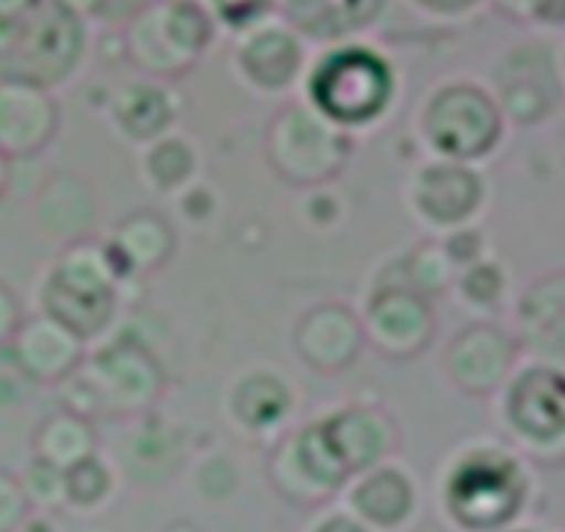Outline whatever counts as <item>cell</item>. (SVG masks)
Wrapping results in <instances>:
<instances>
[{"mask_svg": "<svg viewBox=\"0 0 565 532\" xmlns=\"http://www.w3.org/2000/svg\"><path fill=\"white\" fill-rule=\"evenodd\" d=\"M508 445L527 461H565V370L533 362L513 370L500 392Z\"/></svg>", "mask_w": 565, "mask_h": 532, "instance_id": "cell-8", "label": "cell"}, {"mask_svg": "<svg viewBox=\"0 0 565 532\" xmlns=\"http://www.w3.org/2000/svg\"><path fill=\"white\" fill-rule=\"evenodd\" d=\"M419 486L406 467L390 461L348 480L342 506L373 532H406L419 513Z\"/></svg>", "mask_w": 565, "mask_h": 532, "instance_id": "cell-18", "label": "cell"}, {"mask_svg": "<svg viewBox=\"0 0 565 532\" xmlns=\"http://www.w3.org/2000/svg\"><path fill=\"white\" fill-rule=\"evenodd\" d=\"M307 532H373L367 524H362L359 519H353L345 508H329V511L320 513Z\"/></svg>", "mask_w": 565, "mask_h": 532, "instance_id": "cell-42", "label": "cell"}, {"mask_svg": "<svg viewBox=\"0 0 565 532\" xmlns=\"http://www.w3.org/2000/svg\"><path fill=\"white\" fill-rule=\"evenodd\" d=\"M64 478L66 508H72V511H99V508L108 506L116 491V467L99 453L66 469Z\"/></svg>", "mask_w": 565, "mask_h": 532, "instance_id": "cell-31", "label": "cell"}, {"mask_svg": "<svg viewBox=\"0 0 565 532\" xmlns=\"http://www.w3.org/2000/svg\"><path fill=\"white\" fill-rule=\"evenodd\" d=\"M17 532H58L50 513H31Z\"/></svg>", "mask_w": 565, "mask_h": 532, "instance_id": "cell-46", "label": "cell"}, {"mask_svg": "<svg viewBox=\"0 0 565 532\" xmlns=\"http://www.w3.org/2000/svg\"><path fill=\"white\" fill-rule=\"evenodd\" d=\"M452 287H458L461 298L472 309L497 312L508 296V274L500 263L483 257L458 270L456 285Z\"/></svg>", "mask_w": 565, "mask_h": 532, "instance_id": "cell-32", "label": "cell"}, {"mask_svg": "<svg viewBox=\"0 0 565 532\" xmlns=\"http://www.w3.org/2000/svg\"><path fill=\"white\" fill-rule=\"evenodd\" d=\"M533 497L535 478L530 461L502 441L461 447L436 480V506L456 532L519 528Z\"/></svg>", "mask_w": 565, "mask_h": 532, "instance_id": "cell-1", "label": "cell"}, {"mask_svg": "<svg viewBox=\"0 0 565 532\" xmlns=\"http://www.w3.org/2000/svg\"><path fill=\"white\" fill-rule=\"evenodd\" d=\"M318 434L348 480L390 461L401 445L397 419L381 406H342L315 419Z\"/></svg>", "mask_w": 565, "mask_h": 532, "instance_id": "cell-14", "label": "cell"}, {"mask_svg": "<svg viewBox=\"0 0 565 532\" xmlns=\"http://www.w3.org/2000/svg\"><path fill=\"white\" fill-rule=\"evenodd\" d=\"M516 337L500 323H469L445 348V375L461 395L494 397L519 368Z\"/></svg>", "mask_w": 565, "mask_h": 532, "instance_id": "cell-13", "label": "cell"}, {"mask_svg": "<svg viewBox=\"0 0 565 532\" xmlns=\"http://www.w3.org/2000/svg\"><path fill=\"white\" fill-rule=\"evenodd\" d=\"M390 0H276L281 20L296 28L303 42L337 44L373 25Z\"/></svg>", "mask_w": 565, "mask_h": 532, "instance_id": "cell-27", "label": "cell"}, {"mask_svg": "<svg viewBox=\"0 0 565 532\" xmlns=\"http://www.w3.org/2000/svg\"><path fill=\"white\" fill-rule=\"evenodd\" d=\"M513 337L533 362L565 370V268L524 287L513 307Z\"/></svg>", "mask_w": 565, "mask_h": 532, "instance_id": "cell-19", "label": "cell"}, {"mask_svg": "<svg viewBox=\"0 0 565 532\" xmlns=\"http://www.w3.org/2000/svg\"><path fill=\"white\" fill-rule=\"evenodd\" d=\"M557 64H561V75H563V83H565V47L557 50Z\"/></svg>", "mask_w": 565, "mask_h": 532, "instance_id": "cell-49", "label": "cell"}, {"mask_svg": "<svg viewBox=\"0 0 565 532\" xmlns=\"http://www.w3.org/2000/svg\"><path fill=\"white\" fill-rule=\"evenodd\" d=\"M61 108L53 92L0 77V152L17 160H33L58 136Z\"/></svg>", "mask_w": 565, "mask_h": 532, "instance_id": "cell-20", "label": "cell"}, {"mask_svg": "<svg viewBox=\"0 0 565 532\" xmlns=\"http://www.w3.org/2000/svg\"><path fill=\"white\" fill-rule=\"evenodd\" d=\"M64 9H70L72 14H77L81 20H99L105 9V0H58Z\"/></svg>", "mask_w": 565, "mask_h": 532, "instance_id": "cell-44", "label": "cell"}, {"mask_svg": "<svg viewBox=\"0 0 565 532\" xmlns=\"http://www.w3.org/2000/svg\"><path fill=\"white\" fill-rule=\"evenodd\" d=\"M505 127L508 121L491 88L472 81L439 86L419 116V130L436 158L469 166L497 152Z\"/></svg>", "mask_w": 565, "mask_h": 532, "instance_id": "cell-9", "label": "cell"}, {"mask_svg": "<svg viewBox=\"0 0 565 532\" xmlns=\"http://www.w3.org/2000/svg\"><path fill=\"white\" fill-rule=\"evenodd\" d=\"M196 3L207 11L215 28H230L235 33L257 25L276 11V0H196Z\"/></svg>", "mask_w": 565, "mask_h": 532, "instance_id": "cell-35", "label": "cell"}, {"mask_svg": "<svg viewBox=\"0 0 565 532\" xmlns=\"http://www.w3.org/2000/svg\"><path fill=\"white\" fill-rule=\"evenodd\" d=\"M33 224L61 246L92 237L97 224V193L75 171H53L39 182L31 202Z\"/></svg>", "mask_w": 565, "mask_h": 532, "instance_id": "cell-23", "label": "cell"}, {"mask_svg": "<svg viewBox=\"0 0 565 532\" xmlns=\"http://www.w3.org/2000/svg\"><path fill=\"white\" fill-rule=\"evenodd\" d=\"M364 345L390 362H412L423 357L436 340L439 315L434 301L403 279L401 268H386L370 287L364 309L359 312Z\"/></svg>", "mask_w": 565, "mask_h": 532, "instance_id": "cell-10", "label": "cell"}, {"mask_svg": "<svg viewBox=\"0 0 565 532\" xmlns=\"http://www.w3.org/2000/svg\"><path fill=\"white\" fill-rule=\"evenodd\" d=\"M127 281L105 241L64 243L39 281V312L92 342L114 326Z\"/></svg>", "mask_w": 565, "mask_h": 532, "instance_id": "cell-3", "label": "cell"}, {"mask_svg": "<svg viewBox=\"0 0 565 532\" xmlns=\"http://www.w3.org/2000/svg\"><path fill=\"white\" fill-rule=\"evenodd\" d=\"M232 61L243 81L259 94H285L307 72V42L274 14L235 33Z\"/></svg>", "mask_w": 565, "mask_h": 532, "instance_id": "cell-15", "label": "cell"}, {"mask_svg": "<svg viewBox=\"0 0 565 532\" xmlns=\"http://www.w3.org/2000/svg\"><path fill=\"white\" fill-rule=\"evenodd\" d=\"M193 486L204 502L224 506L241 489V472L226 456H210L199 461L196 472H193Z\"/></svg>", "mask_w": 565, "mask_h": 532, "instance_id": "cell-34", "label": "cell"}, {"mask_svg": "<svg viewBox=\"0 0 565 532\" xmlns=\"http://www.w3.org/2000/svg\"><path fill=\"white\" fill-rule=\"evenodd\" d=\"M441 243H445V252L450 254L452 265H456L458 270L483 259V235H480L478 230H472V226L452 230Z\"/></svg>", "mask_w": 565, "mask_h": 532, "instance_id": "cell-39", "label": "cell"}, {"mask_svg": "<svg viewBox=\"0 0 565 532\" xmlns=\"http://www.w3.org/2000/svg\"><path fill=\"white\" fill-rule=\"evenodd\" d=\"M483 3L486 0H412V6L434 20H461Z\"/></svg>", "mask_w": 565, "mask_h": 532, "instance_id": "cell-41", "label": "cell"}, {"mask_svg": "<svg viewBox=\"0 0 565 532\" xmlns=\"http://www.w3.org/2000/svg\"><path fill=\"white\" fill-rule=\"evenodd\" d=\"M86 42V20L58 0H36L20 20L0 25V77L53 92L75 75Z\"/></svg>", "mask_w": 565, "mask_h": 532, "instance_id": "cell-5", "label": "cell"}, {"mask_svg": "<svg viewBox=\"0 0 565 532\" xmlns=\"http://www.w3.org/2000/svg\"><path fill=\"white\" fill-rule=\"evenodd\" d=\"M213 39L215 22L196 0H152L121 25L127 64L160 83L196 70Z\"/></svg>", "mask_w": 565, "mask_h": 532, "instance_id": "cell-6", "label": "cell"}, {"mask_svg": "<svg viewBox=\"0 0 565 532\" xmlns=\"http://www.w3.org/2000/svg\"><path fill=\"white\" fill-rule=\"evenodd\" d=\"M22 318H25V312H22L20 296L11 290V285L0 279V348L9 345Z\"/></svg>", "mask_w": 565, "mask_h": 532, "instance_id": "cell-40", "label": "cell"}, {"mask_svg": "<svg viewBox=\"0 0 565 532\" xmlns=\"http://www.w3.org/2000/svg\"><path fill=\"white\" fill-rule=\"evenodd\" d=\"M20 483L33 513H50L53 517V513L66 508L64 469L50 467V464L31 458L25 464V469L20 472Z\"/></svg>", "mask_w": 565, "mask_h": 532, "instance_id": "cell-33", "label": "cell"}, {"mask_svg": "<svg viewBox=\"0 0 565 532\" xmlns=\"http://www.w3.org/2000/svg\"><path fill=\"white\" fill-rule=\"evenodd\" d=\"M116 265L127 279L158 274L177 252V230L160 210H132L121 215L105 237Z\"/></svg>", "mask_w": 565, "mask_h": 532, "instance_id": "cell-24", "label": "cell"}, {"mask_svg": "<svg viewBox=\"0 0 565 532\" xmlns=\"http://www.w3.org/2000/svg\"><path fill=\"white\" fill-rule=\"evenodd\" d=\"M9 351L36 386H58L83 364L88 342L44 312L25 315L9 342Z\"/></svg>", "mask_w": 565, "mask_h": 532, "instance_id": "cell-22", "label": "cell"}, {"mask_svg": "<svg viewBox=\"0 0 565 532\" xmlns=\"http://www.w3.org/2000/svg\"><path fill=\"white\" fill-rule=\"evenodd\" d=\"M169 379L149 345L136 337H116L88 351L81 368L61 381V408L92 419H125L152 414Z\"/></svg>", "mask_w": 565, "mask_h": 532, "instance_id": "cell-2", "label": "cell"}, {"mask_svg": "<svg viewBox=\"0 0 565 532\" xmlns=\"http://www.w3.org/2000/svg\"><path fill=\"white\" fill-rule=\"evenodd\" d=\"M33 392H36V384L28 379L9 345L0 348V412L25 406Z\"/></svg>", "mask_w": 565, "mask_h": 532, "instance_id": "cell-37", "label": "cell"}, {"mask_svg": "<svg viewBox=\"0 0 565 532\" xmlns=\"http://www.w3.org/2000/svg\"><path fill=\"white\" fill-rule=\"evenodd\" d=\"M502 532H546V530H541V528H524V524H519V528L502 530Z\"/></svg>", "mask_w": 565, "mask_h": 532, "instance_id": "cell-50", "label": "cell"}, {"mask_svg": "<svg viewBox=\"0 0 565 532\" xmlns=\"http://www.w3.org/2000/svg\"><path fill=\"white\" fill-rule=\"evenodd\" d=\"M149 3L152 0H105V9L99 14V20L108 22V25H125L130 17H136Z\"/></svg>", "mask_w": 565, "mask_h": 532, "instance_id": "cell-43", "label": "cell"}, {"mask_svg": "<svg viewBox=\"0 0 565 532\" xmlns=\"http://www.w3.org/2000/svg\"><path fill=\"white\" fill-rule=\"evenodd\" d=\"M397 268H401L403 279H406L414 290L428 296L430 301L445 296V292L456 285L458 276V268L452 265L450 254L445 252V243L436 241H423L419 246H414L406 257L397 259Z\"/></svg>", "mask_w": 565, "mask_h": 532, "instance_id": "cell-30", "label": "cell"}, {"mask_svg": "<svg viewBox=\"0 0 565 532\" xmlns=\"http://www.w3.org/2000/svg\"><path fill=\"white\" fill-rule=\"evenodd\" d=\"M127 430L116 445V464L130 483L160 489L185 467V441L174 425L152 414L125 419Z\"/></svg>", "mask_w": 565, "mask_h": 532, "instance_id": "cell-21", "label": "cell"}, {"mask_svg": "<svg viewBox=\"0 0 565 532\" xmlns=\"http://www.w3.org/2000/svg\"><path fill=\"white\" fill-rule=\"evenodd\" d=\"M163 532H202V530H199L196 522H188V519H177V522H171Z\"/></svg>", "mask_w": 565, "mask_h": 532, "instance_id": "cell-48", "label": "cell"}, {"mask_svg": "<svg viewBox=\"0 0 565 532\" xmlns=\"http://www.w3.org/2000/svg\"><path fill=\"white\" fill-rule=\"evenodd\" d=\"M303 103L340 130L379 125L397 97V72L379 47L364 42L329 44L303 72Z\"/></svg>", "mask_w": 565, "mask_h": 532, "instance_id": "cell-4", "label": "cell"}, {"mask_svg": "<svg viewBox=\"0 0 565 532\" xmlns=\"http://www.w3.org/2000/svg\"><path fill=\"white\" fill-rule=\"evenodd\" d=\"M97 425L81 414L66 412V408H58V412L39 419L31 434V458L64 469V472L75 464L86 461L88 456H97Z\"/></svg>", "mask_w": 565, "mask_h": 532, "instance_id": "cell-28", "label": "cell"}, {"mask_svg": "<svg viewBox=\"0 0 565 532\" xmlns=\"http://www.w3.org/2000/svg\"><path fill=\"white\" fill-rule=\"evenodd\" d=\"M199 158L191 143L180 136H163L147 147L141 158L143 177L160 193H174L193 180Z\"/></svg>", "mask_w": 565, "mask_h": 532, "instance_id": "cell-29", "label": "cell"}, {"mask_svg": "<svg viewBox=\"0 0 565 532\" xmlns=\"http://www.w3.org/2000/svg\"><path fill=\"white\" fill-rule=\"evenodd\" d=\"M108 116L110 125L125 138L136 143H152L169 136L180 116V103L166 83L141 77L110 94Z\"/></svg>", "mask_w": 565, "mask_h": 532, "instance_id": "cell-26", "label": "cell"}, {"mask_svg": "<svg viewBox=\"0 0 565 532\" xmlns=\"http://www.w3.org/2000/svg\"><path fill=\"white\" fill-rule=\"evenodd\" d=\"M33 3H36V0H0V25L20 20Z\"/></svg>", "mask_w": 565, "mask_h": 532, "instance_id": "cell-45", "label": "cell"}, {"mask_svg": "<svg viewBox=\"0 0 565 532\" xmlns=\"http://www.w3.org/2000/svg\"><path fill=\"white\" fill-rule=\"evenodd\" d=\"M263 152L276 180L307 191L329 185L345 171L353 155V138L326 121L303 99H296L270 116Z\"/></svg>", "mask_w": 565, "mask_h": 532, "instance_id": "cell-7", "label": "cell"}, {"mask_svg": "<svg viewBox=\"0 0 565 532\" xmlns=\"http://www.w3.org/2000/svg\"><path fill=\"white\" fill-rule=\"evenodd\" d=\"M362 318L342 301H323L303 309L292 331V351L318 375H340L364 351Z\"/></svg>", "mask_w": 565, "mask_h": 532, "instance_id": "cell-17", "label": "cell"}, {"mask_svg": "<svg viewBox=\"0 0 565 532\" xmlns=\"http://www.w3.org/2000/svg\"><path fill=\"white\" fill-rule=\"evenodd\" d=\"M265 478L274 494L292 508H326L348 486L318 434V425L307 423L279 436L265 461Z\"/></svg>", "mask_w": 565, "mask_h": 532, "instance_id": "cell-12", "label": "cell"}, {"mask_svg": "<svg viewBox=\"0 0 565 532\" xmlns=\"http://www.w3.org/2000/svg\"><path fill=\"white\" fill-rule=\"evenodd\" d=\"M11 182H14V163H11V160L0 152V202L9 196Z\"/></svg>", "mask_w": 565, "mask_h": 532, "instance_id": "cell-47", "label": "cell"}, {"mask_svg": "<svg viewBox=\"0 0 565 532\" xmlns=\"http://www.w3.org/2000/svg\"><path fill=\"white\" fill-rule=\"evenodd\" d=\"M489 188L483 174L469 163L456 160H430L414 171L408 182L412 210L436 230H461L483 210Z\"/></svg>", "mask_w": 565, "mask_h": 532, "instance_id": "cell-16", "label": "cell"}, {"mask_svg": "<svg viewBox=\"0 0 565 532\" xmlns=\"http://www.w3.org/2000/svg\"><path fill=\"white\" fill-rule=\"evenodd\" d=\"M489 3L513 22L565 28V0H489Z\"/></svg>", "mask_w": 565, "mask_h": 532, "instance_id": "cell-36", "label": "cell"}, {"mask_svg": "<svg viewBox=\"0 0 565 532\" xmlns=\"http://www.w3.org/2000/svg\"><path fill=\"white\" fill-rule=\"evenodd\" d=\"M296 397L285 375L276 370H246L232 384L226 408L237 428L248 436H270L290 419Z\"/></svg>", "mask_w": 565, "mask_h": 532, "instance_id": "cell-25", "label": "cell"}, {"mask_svg": "<svg viewBox=\"0 0 565 532\" xmlns=\"http://www.w3.org/2000/svg\"><path fill=\"white\" fill-rule=\"evenodd\" d=\"M31 513L20 475L0 469V532H17Z\"/></svg>", "mask_w": 565, "mask_h": 532, "instance_id": "cell-38", "label": "cell"}, {"mask_svg": "<svg viewBox=\"0 0 565 532\" xmlns=\"http://www.w3.org/2000/svg\"><path fill=\"white\" fill-rule=\"evenodd\" d=\"M491 94L500 103L505 121L535 127L563 105L565 83L557 64V50L544 42L516 44L494 66Z\"/></svg>", "mask_w": 565, "mask_h": 532, "instance_id": "cell-11", "label": "cell"}]
</instances>
